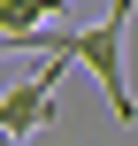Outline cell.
Segmentation results:
<instances>
[{
  "instance_id": "6da1fadb",
  "label": "cell",
  "mask_w": 138,
  "mask_h": 146,
  "mask_svg": "<svg viewBox=\"0 0 138 146\" xmlns=\"http://www.w3.org/2000/svg\"><path fill=\"white\" fill-rule=\"evenodd\" d=\"M123 31H131V0H115L92 31H38L31 46H46V54H69V62H85L92 77H100V92H108V108L131 123L138 100H131V62H123Z\"/></svg>"
},
{
  "instance_id": "7a4b0ae2",
  "label": "cell",
  "mask_w": 138,
  "mask_h": 146,
  "mask_svg": "<svg viewBox=\"0 0 138 146\" xmlns=\"http://www.w3.org/2000/svg\"><path fill=\"white\" fill-rule=\"evenodd\" d=\"M61 69H69V54H46L8 100H0V139H31L38 123H46V108H54V85H61Z\"/></svg>"
}]
</instances>
